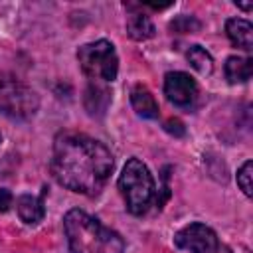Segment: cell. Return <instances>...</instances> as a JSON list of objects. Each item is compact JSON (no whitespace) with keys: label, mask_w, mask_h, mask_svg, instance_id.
<instances>
[{"label":"cell","mask_w":253,"mask_h":253,"mask_svg":"<svg viewBox=\"0 0 253 253\" xmlns=\"http://www.w3.org/2000/svg\"><path fill=\"white\" fill-rule=\"evenodd\" d=\"M119 190L125 198L126 210L132 215H142L148 211L156 194V186L150 170L142 160L138 158L126 160L119 176Z\"/></svg>","instance_id":"3957f363"},{"label":"cell","mask_w":253,"mask_h":253,"mask_svg":"<svg viewBox=\"0 0 253 253\" xmlns=\"http://www.w3.org/2000/svg\"><path fill=\"white\" fill-rule=\"evenodd\" d=\"M113 166L111 150L89 134L63 130L53 138L49 168L57 184L71 192L97 196L107 184Z\"/></svg>","instance_id":"6da1fadb"},{"label":"cell","mask_w":253,"mask_h":253,"mask_svg":"<svg viewBox=\"0 0 253 253\" xmlns=\"http://www.w3.org/2000/svg\"><path fill=\"white\" fill-rule=\"evenodd\" d=\"M81 71L95 81H115L119 73V55L109 40H97L77 49Z\"/></svg>","instance_id":"277c9868"},{"label":"cell","mask_w":253,"mask_h":253,"mask_svg":"<svg viewBox=\"0 0 253 253\" xmlns=\"http://www.w3.org/2000/svg\"><path fill=\"white\" fill-rule=\"evenodd\" d=\"M215 253H233V251H231L227 245H221V243H219V245H217V249H215Z\"/></svg>","instance_id":"d6986e66"},{"label":"cell","mask_w":253,"mask_h":253,"mask_svg":"<svg viewBox=\"0 0 253 253\" xmlns=\"http://www.w3.org/2000/svg\"><path fill=\"white\" fill-rule=\"evenodd\" d=\"M225 34L229 42L245 51H251L253 47V26L243 18H229L225 22Z\"/></svg>","instance_id":"9c48e42d"},{"label":"cell","mask_w":253,"mask_h":253,"mask_svg":"<svg viewBox=\"0 0 253 253\" xmlns=\"http://www.w3.org/2000/svg\"><path fill=\"white\" fill-rule=\"evenodd\" d=\"M241 10H251V4H237Z\"/></svg>","instance_id":"ffe728a7"},{"label":"cell","mask_w":253,"mask_h":253,"mask_svg":"<svg viewBox=\"0 0 253 253\" xmlns=\"http://www.w3.org/2000/svg\"><path fill=\"white\" fill-rule=\"evenodd\" d=\"M38 95L12 75L0 73V115L10 119H30L38 111Z\"/></svg>","instance_id":"5b68a950"},{"label":"cell","mask_w":253,"mask_h":253,"mask_svg":"<svg viewBox=\"0 0 253 253\" xmlns=\"http://www.w3.org/2000/svg\"><path fill=\"white\" fill-rule=\"evenodd\" d=\"M130 105L134 109V113L142 119H158V103L154 99V95L144 87V85H136L130 91Z\"/></svg>","instance_id":"30bf717a"},{"label":"cell","mask_w":253,"mask_h":253,"mask_svg":"<svg viewBox=\"0 0 253 253\" xmlns=\"http://www.w3.org/2000/svg\"><path fill=\"white\" fill-rule=\"evenodd\" d=\"M164 95L178 107H190L198 97V85L184 71H168L164 75Z\"/></svg>","instance_id":"52a82bcc"},{"label":"cell","mask_w":253,"mask_h":253,"mask_svg":"<svg viewBox=\"0 0 253 253\" xmlns=\"http://www.w3.org/2000/svg\"><path fill=\"white\" fill-rule=\"evenodd\" d=\"M170 28L176 30V32H180V34H186V32H196V30H200V22H198L196 18H192V16H180V18H176V20L170 24Z\"/></svg>","instance_id":"2e32d148"},{"label":"cell","mask_w":253,"mask_h":253,"mask_svg":"<svg viewBox=\"0 0 253 253\" xmlns=\"http://www.w3.org/2000/svg\"><path fill=\"white\" fill-rule=\"evenodd\" d=\"M164 128H166L170 134H174V136H184V134H186L184 123L178 121V119H168V121L164 123Z\"/></svg>","instance_id":"e0dca14e"},{"label":"cell","mask_w":253,"mask_h":253,"mask_svg":"<svg viewBox=\"0 0 253 253\" xmlns=\"http://www.w3.org/2000/svg\"><path fill=\"white\" fill-rule=\"evenodd\" d=\"M188 57V63L200 73V75H210L211 69H213V59L211 55L202 47V45H192L186 53Z\"/></svg>","instance_id":"5bb4252c"},{"label":"cell","mask_w":253,"mask_h":253,"mask_svg":"<svg viewBox=\"0 0 253 253\" xmlns=\"http://www.w3.org/2000/svg\"><path fill=\"white\" fill-rule=\"evenodd\" d=\"M126 32H128V36H130L132 40L142 42V40L152 38L154 32H156V28H154V24L150 22V18H148L146 14L134 12V14H130L128 20H126Z\"/></svg>","instance_id":"4fadbf2b"},{"label":"cell","mask_w":253,"mask_h":253,"mask_svg":"<svg viewBox=\"0 0 253 253\" xmlns=\"http://www.w3.org/2000/svg\"><path fill=\"white\" fill-rule=\"evenodd\" d=\"M251 168H253L251 160H245V162L241 164V168L237 170V186L243 190V194H245L247 198L253 196V190H251Z\"/></svg>","instance_id":"9a60e30c"},{"label":"cell","mask_w":253,"mask_h":253,"mask_svg":"<svg viewBox=\"0 0 253 253\" xmlns=\"http://www.w3.org/2000/svg\"><path fill=\"white\" fill-rule=\"evenodd\" d=\"M63 229L71 253H123V237L105 227L83 210H69L63 217Z\"/></svg>","instance_id":"7a4b0ae2"},{"label":"cell","mask_w":253,"mask_h":253,"mask_svg":"<svg viewBox=\"0 0 253 253\" xmlns=\"http://www.w3.org/2000/svg\"><path fill=\"white\" fill-rule=\"evenodd\" d=\"M174 243L180 249H186L190 253H215L219 241L215 231L200 221H194L186 227H182L174 235Z\"/></svg>","instance_id":"8992f818"},{"label":"cell","mask_w":253,"mask_h":253,"mask_svg":"<svg viewBox=\"0 0 253 253\" xmlns=\"http://www.w3.org/2000/svg\"><path fill=\"white\" fill-rule=\"evenodd\" d=\"M111 103V93L107 87L97 85V83H89L85 89V97H83V105L87 109L89 115H103L107 111Z\"/></svg>","instance_id":"8fae6325"},{"label":"cell","mask_w":253,"mask_h":253,"mask_svg":"<svg viewBox=\"0 0 253 253\" xmlns=\"http://www.w3.org/2000/svg\"><path fill=\"white\" fill-rule=\"evenodd\" d=\"M16 210L18 215L24 223H38L45 215V206H43V194L42 196H32V194H22L16 200Z\"/></svg>","instance_id":"ba28073f"},{"label":"cell","mask_w":253,"mask_h":253,"mask_svg":"<svg viewBox=\"0 0 253 253\" xmlns=\"http://www.w3.org/2000/svg\"><path fill=\"white\" fill-rule=\"evenodd\" d=\"M225 77L229 83H245L251 79V73H253V61L251 57H243V55H231L227 57L225 61Z\"/></svg>","instance_id":"7c38bea8"},{"label":"cell","mask_w":253,"mask_h":253,"mask_svg":"<svg viewBox=\"0 0 253 253\" xmlns=\"http://www.w3.org/2000/svg\"><path fill=\"white\" fill-rule=\"evenodd\" d=\"M12 200H14L12 192H10V190H6V188H0V213H6V211L10 210Z\"/></svg>","instance_id":"ac0fdd59"}]
</instances>
